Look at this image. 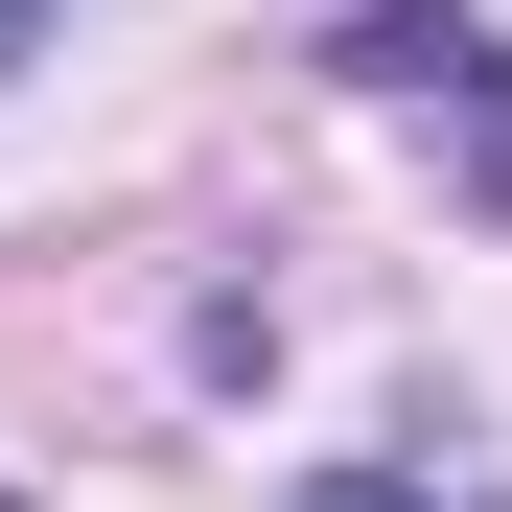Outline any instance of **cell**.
Listing matches in <instances>:
<instances>
[{"instance_id": "obj_1", "label": "cell", "mask_w": 512, "mask_h": 512, "mask_svg": "<svg viewBox=\"0 0 512 512\" xmlns=\"http://www.w3.org/2000/svg\"><path fill=\"white\" fill-rule=\"evenodd\" d=\"M350 70H373V94H443V117H466V210H512V70H489L466 0H373Z\"/></svg>"}, {"instance_id": "obj_2", "label": "cell", "mask_w": 512, "mask_h": 512, "mask_svg": "<svg viewBox=\"0 0 512 512\" xmlns=\"http://www.w3.org/2000/svg\"><path fill=\"white\" fill-rule=\"evenodd\" d=\"M280 512H489V489H443V466H326V489H280Z\"/></svg>"}, {"instance_id": "obj_3", "label": "cell", "mask_w": 512, "mask_h": 512, "mask_svg": "<svg viewBox=\"0 0 512 512\" xmlns=\"http://www.w3.org/2000/svg\"><path fill=\"white\" fill-rule=\"evenodd\" d=\"M24 24H47V0H0V47H24Z\"/></svg>"}]
</instances>
